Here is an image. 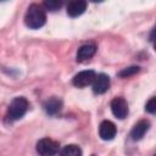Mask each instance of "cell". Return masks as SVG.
<instances>
[{
  "mask_svg": "<svg viewBox=\"0 0 156 156\" xmlns=\"http://www.w3.org/2000/svg\"><path fill=\"white\" fill-rule=\"evenodd\" d=\"M46 15L45 10L39 4H32L29 5L26 15H24V23L27 27L32 29H38L45 24Z\"/></svg>",
  "mask_w": 156,
  "mask_h": 156,
  "instance_id": "6da1fadb",
  "label": "cell"
},
{
  "mask_svg": "<svg viewBox=\"0 0 156 156\" xmlns=\"http://www.w3.org/2000/svg\"><path fill=\"white\" fill-rule=\"evenodd\" d=\"M28 110V100L23 96L15 98L7 110V117L11 121H17L24 116V113Z\"/></svg>",
  "mask_w": 156,
  "mask_h": 156,
  "instance_id": "7a4b0ae2",
  "label": "cell"
},
{
  "mask_svg": "<svg viewBox=\"0 0 156 156\" xmlns=\"http://www.w3.org/2000/svg\"><path fill=\"white\" fill-rule=\"evenodd\" d=\"M58 151V143L49 139L43 138L37 143V152L40 156H55Z\"/></svg>",
  "mask_w": 156,
  "mask_h": 156,
  "instance_id": "3957f363",
  "label": "cell"
},
{
  "mask_svg": "<svg viewBox=\"0 0 156 156\" xmlns=\"http://www.w3.org/2000/svg\"><path fill=\"white\" fill-rule=\"evenodd\" d=\"M96 77V73L93 69H87V71H82L79 73H77L73 77V85L77 88H84L88 87L89 84H93L94 79Z\"/></svg>",
  "mask_w": 156,
  "mask_h": 156,
  "instance_id": "277c9868",
  "label": "cell"
},
{
  "mask_svg": "<svg viewBox=\"0 0 156 156\" xmlns=\"http://www.w3.org/2000/svg\"><path fill=\"white\" fill-rule=\"evenodd\" d=\"M111 111H112V113L116 118H119V119L126 118L127 115H128V104H127V101L121 96L115 98L111 101Z\"/></svg>",
  "mask_w": 156,
  "mask_h": 156,
  "instance_id": "5b68a950",
  "label": "cell"
},
{
  "mask_svg": "<svg viewBox=\"0 0 156 156\" xmlns=\"http://www.w3.org/2000/svg\"><path fill=\"white\" fill-rule=\"evenodd\" d=\"M117 128L111 121H102L99 126V136L102 140H112L116 136Z\"/></svg>",
  "mask_w": 156,
  "mask_h": 156,
  "instance_id": "8992f818",
  "label": "cell"
},
{
  "mask_svg": "<svg viewBox=\"0 0 156 156\" xmlns=\"http://www.w3.org/2000/svg\"><path fill=\"white\" fill-rule=\"evenodd\" d=\"M110 88V77L105 73H100L93 82V91L95 94H104Z\"/></svg>",
  "mask_w": 156,
  "mask_h": 156,
  "instance_id": "52a82bcc",
  "label": "cell"
},
{
  "mask_svg": "<svg viewBox=\"0 0 156 156\" xmlns=\"http://www.w3.org/2000/svg\"><path fill=\"white\" fill-rule=\"evenodd\" d=\"M96 52V46L94 44H85L82 45L77 51V61L84 62L89 58H91Z\"/></svg>",
  "mask_w": 156,
  "mask_h": 156,
  "instance_id": "ba28073f",
  "label": "cell"
},
{
  "mask_svg": "<svg viewBox=\"0 0 156 156\" xmlns=\"http://www.w3.org/2000/svg\"><path fill=\"white\" fill-rule=\"evenodd\" d=\"M149 128H150V122H149V121H146V119L139 121V122L133 127V129H132V132H130V138H132L133 140H140V139L144 136V134L149 130Z\"/></svg>",
  "mask_w": 156,
  "mask_h": 156,
  "instance_id": "9c48e42d",
  "label": "cell"
},
{
  "mask_svg": "<svg viewBox=\"0 0 156 156\" xmlns=\"http://www.w3.org/2000/svg\"><path fill=\"white\" fill-rule=\"evenodd\" d=\"M87 10V2L83 0L72 1L67 5V15L71 17H78Z\"/></svg>",
  "mask_w": 156,
  "mask_h": 156,
  "instance_id": "30bf717a",
  "label": "cell"
},
{
  "mask_svg": "<svg viewBox=\"0 0 156 156\" xmlns=\"http://www.w3.org/2000/svg\"><path fill=\"white\" fill-rule=\"evenodd\" d=\"M44 110L48 115H56L61 107H62V101L58 99V98H50L48 99L45 102H44Z\"/></svg>",
  "mask_w": 156,
  "mask_h": 156,
  "instance_id": "8fae6325",
  "label": "cell"
},
{
  "mask_svg": "<svg viewBox=\"0 0 156 156\" xmlns=\"http://www.w3.org/2000/svg\"><path fill=\"white\" fill-rule=\"evenodd\" d=\"M60 156H82V150L78 145L69 144L62 147L60 151Z\"/></svg>",
  "mask_w": 156,
  "mask_h": 156,
  "instance_id": "7c38bea8",
  "label": "cell"
},
{
  "mask_svg": "<svg viewBox=\"0 0 156 156\" xmlns=\"http://www.w3.org/2000/svg\"><path fill=\"white\" fill-rule=\"evenodd\" d=\"M138 72H139V67H138V66H130V67H127V68L122 69L118 74H119V77L127 78V77L133 76V74H135V73H138Z\"/></svg>",
  "mask_w": 156,
  "mask_h": 156,
  "instance_id": "4fadbf2b",
  "label": "cell"
},
{
  "mask_svg": "<svg viewBox=\"0 0 156 156\" xmlns=\"http://www.w3.org/2000/svg\"><path fill=\"white\" fill-rule=\"evenodd\" d=\"M61 2H58V1H45L44 2V6L48 9V10H50V11H56V10H58L60 7H61Z\"/></svg>",
  "mask_w": 156,
  "mask_h": 156,
  "instance_id": "5bb4252c",
  "label": "cell"
},
{
  "mask_svg": "<svg viewBox=\"0 0 156 156\" xmlns=\"http://www.w3.org/2000/svg\"><path fill=\"white\" fill-rule=\"evenodd\" d=\"M145 110H146L149 113H155V111H156V98H151V99L146 102Z\"/></svg>",
  "mask_w": 156,
  "mask_h": 156,
  "instance_id": "9a60e30c",
  "label": "cell"
}]
</instances>
